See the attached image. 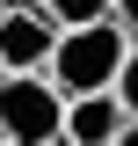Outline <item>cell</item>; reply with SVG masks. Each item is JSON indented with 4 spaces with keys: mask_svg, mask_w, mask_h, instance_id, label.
I'll return each mask as SVG.
<instances>
[{
    "mask_svg": "<svg viewBox=\"0 0 138 146\" xmlns=\"http://www.w3.org/2000/svg\"><path fill=\"white\" fill-rule=\"evenodd\" d=\"M58 22L44 0H7L0 7V73H44L58 58Z\"/></svg>",
    "mask_w": 138,
    "mask_h": 146,
    "instance_id": "cell-3",
    "label": "cell"
},
{
    "mask_svg": "<svg viewBox=\"0 0 138 146\" xmlns=\"http://www.w3.org/2000/svg\"><path fill=\"white\" fill-rule=\"evenodd\" d=\"M116 102H124V117L138 124V51L124 58V73H116Z\"/></svg>",
    "mask_w": 138,
    "mask_h": 146,
    "instance_id": "cell-6",
    "label": "cell"
},
{
    "mask_svg": "<svg viewBox=\"0 0 138 146\" xmlns=\"http://www.w3.org/2000/svg\"><path fill=\"white\" fill-rule=\"evenodd\" d=\"M44 7H51L58 29H95V22L116 15V0H44Z\"/></svg>",
    "mask_w": 138,
    "mask_h": 146,
    "instance_id": "cell-5",
    "label": "cell"
},
{
    "mask_svg": "<svg viewBox=\"0 0 138 146\" xmlns=\"http://www.w3.org/2000/svg\"><path fill=\"white\" fill-rule=\"evenodd\" d=\"M0 7H7V0H0Z\"/></svg>",
    "mask_w": 138,
    "mask_h": 146,
    "instance_id": "cell-10",
    "label": "cell"
},
{
    "mask_svg": "<svg viewBox=\"0 0 138 146\" xmlns=\"http://www.w3.org/2000/svg\"><path fill=\"white\" fill-rule=\"evenodd\" d=\"M124 58H131V36H124L116 22H95V29H66L58 36V58L44 73H51V88L66 95V102H80V95H116Z\"/></svg>",
    "mask_w": 138,
    "mask_h": 146,
    "instance_id": "cell-1",
    "label": "cell"
},
{
    "mask_svg": "<svg viewBox=\"0 0 138 146\" xmlns=\"http://www.w3.org/2000/svg\"><path fill=\"white\" fill-rule=\"evenodd\" d=\"M0 80H7V73H0Z\"/></svg>",
    "mask_w": 138,
    "mask_h": 146,
    "instance_id": "cell-9",
    "label": "cell"
},
{
    "mask_svg": "<svg viewBox=\"0 0 138 146\" xmlns=\"http://www.w3.org/2000/svg\"><path fill=\"white\" fill-rule=\"evenodd\" d=\"M116 146H138V124H131V131H124V139H116Z\"/></svg>",
    "mask_w": 138,
    "mask_h": 146,
    "instance_id": "cell-8",
    "label": "cell"
},
{
    "mask_svg": "<svg viewBox=\"0 0 138 146\" xmlns=\"http://www.w3.org/2000/svg\"><path fill=\"white\" fill-rule=\"evenodd\" d=\"M0 146H66V95L51 88V73L0 80Z\"/></svg>",
    "mask_w": 138,
    "mask_h": 146,
    "instance_id": "cell-2",
    "label": "cell"
},
{
    "mask_svg": "<svg viewBox=\"0 0 138 146\" xmlns=\"http://www.w3.org/2000/svg\"><path fill=\"white\" fill-rule=\"evenodd\" d=\"M109 22L131 36V51H138V0H116V15H109Z\"/></svg>",
    "mask_w": 138,
    "mask_h": 146,
    "instance_id": "cell-7",
    "label": "cell"
},
{
    "mask_svg": "<svg viewBox=\"0 0 138 146\" xmlns=\"http://www.w3.org/2000/svg\"><path fill=\"white\" fill-rule=\"evenodd\" d=\"M124 131H131V117H124L116 95H80V102H66V146H116Z\"/></svg>",
    "mask_w": 138,
    "mask_h": 146,
    "instance_id": "cell-4",
    "label": "cell"
}]
</instances>
